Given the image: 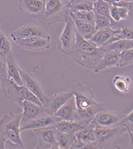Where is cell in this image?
I'll return each mask as SVG.
<instances>
[{
    "instance_id": "1",
    "label": "cell",
    "mask_w": 133,
    "mask_h": 149,
    "mask_svg": "<svg viewBox=\"0 0 133 149\" xmlns=\"http://www.w3.org/2000/svg\"><path fill=\"white\" fill-rule=\"evenodd\" d=\"M75 96L77 108V121L88 126L101 111L107 109L104 104L94 99V93L89 87L81 82L73 84L71 90Z\"/></svg>"
},
{
    "instance_id": "2",
    "label": "cell",
    "mask_w": 133,
    "mask_h": 149,
    "mask_svg": "<svg viewBox=\"0 0 133 149\" xmlns=\"http://www.w3.org/2000/svg\"><path fill=\"white\" fill-rule=\"evenodd\" d=\"M104 53L101 48L95 46L76 31L75 47L68 56L81 66L94 70Z\"/></svg>"
},
{
    "instance_id": "3",
    "label": "cell",
    "mask_w": 133,
    "mask_h": 149,
    "mask_svg": "<svg viewBox=\"0 0 133 149\" xmlns=\"http://www.w3.org/2000/svg\"><path fill=\"white\" fill-rule=\"evenodd\" d=\"M22 113L15 114L11 112L0 119V136L12 145L21 149L26 147L21 138V125Z\"/></svg>"
},
{
    "instance_id": "4",
    "label": "cell",
    "mask_w": 133,
    "mask_h": 149,
    "mask_svg": "<svg viewBox=\"0 0 133 149\" xmlns=\"http://www.w3.org/2000/svg\"><path fill=\"white\" fill-rule=\"evenodd\" d=\"M129 129H131L121 124L111 127L94 128L96 143L99 149L115 145L122 134L127 132Z\"/></svg>"
},
{
    "instance_id": "5",
    "label": "cell",
    "mask_w": 133,
    "mask_h": 149,
    "mask_svg": "<svg viewBox=\"0 0 133 149\" xmlns=\"http://www.w3.org/2000/svg\"><path fill=\"white\" fill-rule=\"evenodd\" d=\"M65 26L59 38L57 50L68 55L74 49L76 39V29L75 23L68 13L65 18Z\"/></svg>"
},
{
    "instance_id": "6",
    "label": "cell",
    "mask_w": 133,
    "mask_h": 149,
    "mask_svg": "<svg viewBox=\"0 0 133 149\" xmlns=\"http://www.w3.org/2000/svg\"><path fill=\"white\" fill-rule=\"evenodd\" d=\"M125 116L126 115L117 111L105 109L98 113L88 125L93 128H107L116 126L121 123Z\"/></svg>"
},
{
    "instance_id": "7",
    "label": "cell",
    "mask_w": 133,
    "mask_h": 149,
    "mask_svg": "<svg viewBox=\"0 0 133 149\" xmlns=\"http://www.w3.org/2000/svg\"><path fill=\"white\" fill-rule=\"evenodd\" d=\"M36 133L38 139L36 149H59V132L55 126L40 129L34 131Z\"/></svg>"
},
{
    "instance_id": "8",
    "label": "cell",
    "mask_w": 133,
    "mask_h": 149,
    "mask_svg": "<svg viewBox=\"0 0 133 149\" xmlns=\"http://www.w3.org/2000/svg\"><path fill=\"white\" fill-rule=\"evenodd\" d=\"M9 37L12 41L18 39H25L32 37L50 38L48 31L37 23H29L23 26L19 29L9 33Z\"/></svg>"
},
{
    "instance_id": "9",
    "label": "cell",
    "mask_w": 133,
    "mask_h": 149,
    "mask_svg": "<svg viewBox=\"0 0 133 149\" xmlns=\"http://www.w3.org/2000/svg\"><path fill=\"white\" fill-rule=\"evenodd\" d=\"M75 135L77 142L71 149H99L96 143L94 128L88 125L76 132Z\"/></svg>"
},
{
    "instance_id": "10",
    "label": "cell",
    "mask_w": 133,
    "mask_h": 149,
    "mask_svg": "<svg viewBox=\"0 0 133 149\" xmlns=\"http://www.w3.org/2000/svg\"><path fill=\"white\" fill-rule=\"evenodd\" d=\"M51 38L32 37L25 39H18L13 40L23 49L32 51H43L50 48Z\"/></svg>"
},
{
    "instance_id": "11",
    "label": "cell",
    "mask_w": 133,
    "mask_h": 149,
    "mask_svg": "<svg viewBox=\"0 0 133 149\" xmlns=\"http://www.w3.org/2000/svg\"><path fill=\"white\" fill-rule=\"evenodd\" d=\"M74 95L72 91H68L57 93L52 96H48L44 104L47 113L54 115Z\"/></svg>"
},
{
    "instance_id": "12",
    "label": "cell",
    "mask_w": 133,
    "mask_h": 149,
    "mask_svg": "<svg viewBox=\"0 0 133 149\" xmlns=\"http://www.w3.org/2000/svg\"><path fill=\"white\" fill-rule=\"evenodd\" d=\"M20 72L23 82V86L27 87L35 96H37L44 106L48 96L45 94L41 84L33 75L27 73L20 68Z\"/></svg>"
},
{
    "instance_id": "13",
    "label": "cell",
    "mask_w": 133,
    "mask_h": 149,
    "mask_svg": "<svg viewBox=\"0 0 133 149\" xmlns=\"http://www.w3.org/2000/svg\"><path fill=\"white\" fill-rule=\"evenodd\" d=\"M57 121H59L58 119L54 115L46 114L23 123L21 125V132L26 130L34 131L40 129L54 127Z\"/></svg>"
},
{
    "instance_id": "14",
    "label": "cell",
    "mask_w": 133,
    "mask_h": 149,
    "mask_svg": "<svg viewBox=\"0 0 133 149\" xmlns=\"http://www.w3.org/2000/svg\"><path fill=\"white\" fill-rule=\"evenodd\" d=\"M20 106L23 109L21 124L48 114L44 107L40 106L27 100H22Z\"/></svg>"
},
{
    "instance_id": "15",
    "label": "cell",
    "mask_w": 133,
    "mask_h": 149,
    "mask_svg": "<svg viewBox=\"0 0 133 149\" xmlns=\"http://www.w3.org/2000/svg\"><path fill=\"white\" fill-rule=\"evenodd\" d=\"M118 31V29H113L111 26L97 30L88 40L95 46L100 48L111 43L114 36Z\"/></svg>"
},
{
    "instance_id": "16",
    "label": "cell",
    "mask_w": 133,
    "mask_h": 149,
    "mask_svg": "<svg viewBox=\"0 0 133 149\" xmlns=\"http://www.w3.org/2000/svg\"><path fill=\"white\" fill-rule=\"evenodd\" d=\"M119 60L120 53L115 51H105L94 69V72L96 73H100L109 69L118 68Z\"/></svg>"
},
{
    "instance_id": "17",
    "label": "cell",
    "mask_w": 133,
    "mask_h": 149,
    "mask_svg": "<svg viewBox=\"0 0 133 149\" xmlns=\"http://www.w3.org/2000/svg\"><path fill=\"white\" fill-rule=\"evenodd\" d=\"M54 116L57 118L59 121L71 120L77 121V108L74 95L69 99L56 112Z\"/></svg>"
},
{
    "instance_id": "18",
    "label": "cell",
    "mask_w": 133,
    "mask_h": 149,
    "mask_svg": "<svg viewBox=\"0 0 133 149\" xmlns=\"http://www.w3.org/2000/svg\"><path fill=\"white\" fill-rule=\"evenodd\" d=\"M45 2V0H20L18 8L26 13L37 14L43 10Z\"/></svg>"
},
{
    "instance_id": "19",
    "label": "cell",
    "mask_w": 133,
    "mask_h": 149,
    "mask_svg": "<svg viewBox=\"0 0 133 149\" xmlns=\"http://www.w3.org/2000/svg\"><path fill=\"white\" fill-rule=\"evenodd\" d=\"M6 64L8 77L12 79L18 85L23 86V82L20 72V67L15 60L13 53L7 56Z\"/></svg>"
},
{
    "instance_id": "20",
    "label": "cell",
    "mask_w": 133,
    "mask_h": 149,
    "mask_svg": "<svg viewBox=\"0 0 133 149\" xmlns=\"http://www.w3.org/2000/svg\"><path fill=\"white\" fill-rule=\"evenodd\" d=\"M87 127L80 122L71 120H60L57 122L55 125L59 133H69L74 134Z\"/></svg>"
},
{
    "instance_id": "21",
    "label": "cell",
    "mask_w": 133,
    "mask_h": 149,
    "mask_svg": "<svg viewBox=\"0 0 133 149\" xmlns=\"http://www.w3.org/2000/svg\"><path fill=\"white\" fill-rule=\"evenodd\" d=\"M65 3L63 0H46L44 6V16L46 19H50L64 10Z\"/></svg>"
},
{
    "instance_id": "22",
    "label": "cell",
    "mask_w": 133,
    "mask_h": 149,
    "mask_svg": "<svg viewBox=\"0 0 133 149\" xmlns=\"http://www.w3.org/2000/svg\"><path fill=\"white\" fill-rule=\"evenodd\" d=\"M104 51H115L120 53L123 51L133 48V40L120 39L100 47Z\"/></svg>"
},
{
    "instance_id": "23",
    "label": "cell",
    "mask_w": 133,
    "mask_h": 149,
    "mask_svg": "<svg viewBox=\"0 0 133 149\" xmlns=\"http://www.w3.org/2000/svg\"><path fill=\"white\" fill-rule=\"evenodd\" d=\"M112 82L114 87L118 92L123 94H127L129 92L131 79L129 77L125 75H116L113 78Z\"/></svg>"
},
{
    "instance_id": "24",
    "label": "cell",
    "mask_w": 133,
    "mask_h": 149,
    "mask_svg": "<svg viewBox=\"0 0 133 149\" xmlns=\"http://www.w3.org/2000/svg\"><path fill=\"white\" fill-rule=\"evenodd\" d=\"M72 19L75 23L76 31L84 39L89 40L96 31L93 24L81 21L75 18H72Z\"/></svg>"
},
{
    "instance_id": "25",
    "label": "cell",
    "mask_w": 133,
    "mask_h": 149,
    "mask_svg": "<svg viewBox=\"0 0 133 149\" xmlns=\"http://www.w3.org/2000/svg\"><path fill=\"white\" fill-rule=\"evenodd\" d=\"M132 13V12L130 9L126 8L111 5L110 16L112 22L118 23L123 20L127 19Z\"/></svg>"
},
{
    "instance_id": "26",
    "label": "cell",
    "mask_w": 133,
    "mask_h": 149,
    "mask_svg": "<svg viewBox=\"0 0 133 149\" xmlns=\"http://www.w3.org/2000/svg\"><path fill=\"white\" fill-rule=\"evenodd\" d=\"M77 142L74 133H60L58 137V147L60 149H71Z\"/></svg>"
},
{
    "instance_id": "27",
    "label": "cell",
    "mask_w": 133,
    "mask_h": 149,
    "mask_svg": "<svg viewBox=\"0 0 133 149\" xmlns=\"http://www.w3.org/2000/svg\"><path fill=\"white\" fill-rule=\"evenodd\" d=\"M68 13L72 18L90 23L94 26L95 14L93 11H78L71 12L68 10Z\"/></svg>"
},
{
    "instance_id": "28",
    "label": "cell",
    "mask_w": 133,
    "mask_h": 149,
    "mask_svg": "<svg viewBox=\"0 0 133 149\" xmlns=\"http://www.w3.org/2000/svg\"><path fill=\"white\" fill-rule=\"evenodd\" d=\"M94 3L88 0H74L67 8L68 10L71 12L78 11H93Z\"/></svg>"
},
{
    "instance_id": "29",
    "label": "cell",
    "mask_w": 133,
    "mask_h": 149,
    "mask_svg": "<svg viewBox=\"0 0 133 149\" xmlns=\"http://www.w3.org/2000/svg\"><path fill=\"white\" fill-rule=\"evenodd\" d=\"M12 52L11 44L8 37L2 32L0 33V58L6 59Z\"/></svg>"
},
{
    "instance_id": "30",
    "label": "cell",
    "mask_w": 133,
    "mask_h": 149,
    "mask_svg": "<svg viewBox=\"0 0 133 149\" xmlns=\"http://www.w3.org/2000/svg\"><path fill=\"white\" fill-rule=\"evenodd\" d=\"M111 3L105 0H98L97 2L94 3L93 11L95 13L111 18Z\"/></svg>"
},
{
    "instance_id": "31",
    "label": "cell",
    "mask_w": 133,
    "mask_h": 149,
    "mask_svg": "<svg viewBox=\"0 0 133 149\" xmlns=\"http://www.w3.org/2000/svg\"><path fill=\"white\" fill-rule=\"evenodd\" d=\"M120 39L133 40V26H126L118 29V31L114 36L111 43Z\"/></svg>"
},
{
    "instance_id": "32",
    "label": "cell",
    "mask_w": 133,
    "mask_h": 149,
    "mask_svg": "<svg viewBox=\"0 0 133 149\" xmlns=\"http://www.w3.org/2000/svg\"><path fill=\"white\" fill-rule=\"evenodd\" d=\"M132 64H133V48L126 49L120 53L118 68H122Z\"/></svg>"
},
{
    "instance_id": "33",
    "label": "cell",
    "mask_w": 133,
    "mask_h": 149,
    "mask_svg": "<svg viewBox=\"0 0 133 149\" xmlns=\"http://www.w3.org/2000/svg\"><path fill=\"white\" fill-rule=\"evenodd\" d=\"M95 19H94V27L97 30L105 28L107 27H111L112 25V21L111 18L101 15L99 14L95 13Z\"/></svg>"
},
{
    "instance_id": "34",
    "label": "cell",
    "mask_w": 133,
    "mask_h": 149,
    "mask_svg": "<svg viewBox=\"0 0 133 149\" xmlns=\"http://www.w3.org/2000/svg\"><path fill=\"white\" fill-rule=\"evenodd\" d=\"M8 78L6 59L0 58V81L1 84L6 82Z\"/></svg>"
},
{
    "instance_id": "35",
    "label": "cell",
    "mask_w": 133,
    "mask_h": 149,
    "mask_svg": "<svg viewBox=\"0 0 133 149\" xmlns=\"http://www.w3.org/2000/svg\"><path fill=\"white\" fill-rule=\"evenodd\" d=\"M119 124L130 128V127L133 125V109L128 115H126Z\"/></svg>"
},
{
    "instance_id": "36",
    "label": "cell",
    "mask_w": 133,
    "mask_h": 149,
    "mask_svg": "<svg viewBox=\"0 0 133 149\" xmlns=\"http://www.w3.org/2000/svg\"><path fill=\"white\" fill-rule=\"evenodd\" d=\"M6 140L0 136V149H6L5 147V142Z\"/></svg>"
},
{
    "instance_id": "37",
    "label": "cell",
    "mask_w": 133,
    "mask_h": 149,
    "mask_svg": "<svg viewBox=\"0 0 133 149\" xmlns=\"http://www.w3.org/2000/svg\"><path fill=\"white\" fill-rule=\"evenodd\" d=\"M105 1L110 3L111 5L115 3H117V2H122V1H133V0H105Z\"/></svg>"
},
{
    "instance_id": "38",
    "label": "cell",
    "mask_w": 133,
    "mask_h": 149,
    "mask_svg": "<svg viewBox=\"0 0 133 149\" xmlns=\"http://www.w3.org/2000/svg\"><path fill=\"white\" fill-rule=\"evenodd\" d=\"M64 1L66 2V5H67V7H68L70 5V3H71L72 0H64Z\"/></svg>"
},
{
    "instance_id": "39",
    "label": "cell",
    "mask_w": 133,
    "mask_h": 149,
    "mask_svg": "<svg viewBox=\"0 0 133 149\" xmlns=\"http://www.w3.org/2000/svg\"><path fill=\"white\" fill-rule=\"evenodd\" d=\"M88 1H90V2H93V3H94V2H97L98 0H88Z\"/></svg>"
},
{
    "instance_id": "40",
    "label": "cell",
    "mask_w": 133,
    "mask_h": 149,
    "mask_svg": "<svg viewBox=\"0 0 133 149\" xmlns=\"http://www.w3.org/2000/svg\"><path fill=\"white\" fill-rule=\"evenodd\" d=\"M74 0H72V2H71V3H70V5H71V3H72L74 2ZM68 7H67V8H68Z\"/></svg>"
},
{
    "instance_id": "41",
    "label": "cell",
    "mask_w": 133,
    "mask_h": 149,
    "mask_svg": "<svg viewBox=\"0 0 133 149\" xmlns=\"http://www.w3.org/2000/svg\"><path fill=\"white\" fill-rule=\"evenodd\" d=\"M1 32H2V31H1V27H0V33Z\"/></svg>"
},
{
    "instance_id": "42",
    "label": "cell",
    "mask_w": 133,
    "mask_h": 149,
    "mask_svg": "<svg viewBox=\"0 0 133 149\" xmlns=\"http://www.w3.org/2000/svg\"><path fill=\"white\" fill-rule=\"evenodd\" d=\"M132 143H133V140H132Z\"/></svg>"
},
{
    "instance_id": "43",
    "label": "cell",
    "mask_w": 133,
    "mask_h": 149,
    "mask_svg": "<svg viewBox=\"0 0 133 149\" xmlns=\"http://www.w3.org/2000/svg\"><path fill=\"white\" fill-rule=\"evenodd\" d=\"M46 1V0H45V1Z\"/></svg>"
}]
</instances>
